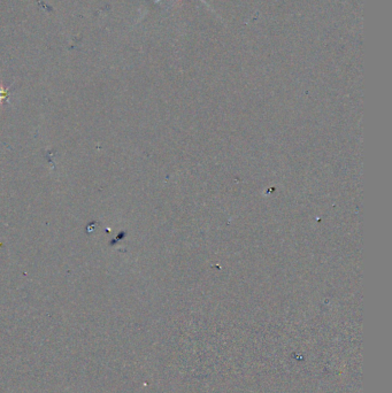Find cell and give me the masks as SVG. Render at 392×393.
<instances>
[{"instance_id":"6da1fadb","label":"cell","mask_w":392,"mask_h":393,"mask_svg":"<svg viewBox=\"0 0 392 393\" xmlns=\"http://www.w3.org/2000/svg\"><path fill=\"white\" fill-rule=\"evenodd\" d=\"M10 91H11V86L6 89V87H4L3 83L0 84V105L4 104L7 100L8 96H10Z\"/></svg>"},{"instance_id":"7a4b0ae2","label":"cell","mask_w":392,"mask_h":393,"mask_svg":"<svg viewBox=\"0 0 392 393\" xmlns=\"http://www.w3.org/2000/svg\"><path fill=\"white\" fill-rule=\"evenodd\" d=\"M160 2V0H156V3H159ZM202 2H204V0H202Z\"/></svg>"}]
</instances>
